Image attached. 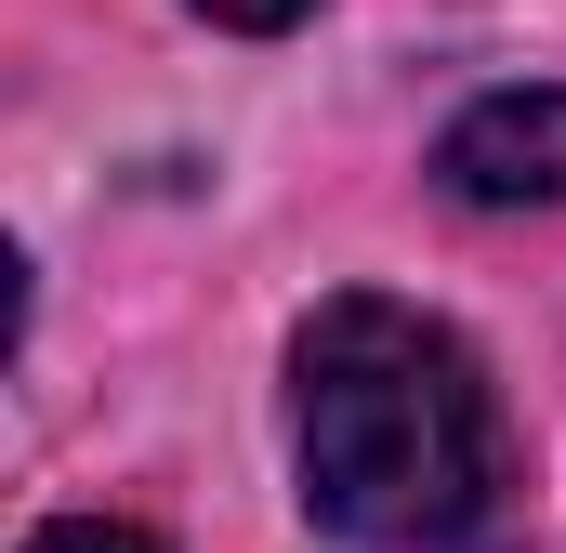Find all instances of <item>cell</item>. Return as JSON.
I'll use <instances>...</instances> for the list:
<instances>
[{"label": "cell", "mask_w": 566, "mask_h": 553, "mask_svg": "<svg viewBox=\"0 0 566 553\" xmlns=\"http://www.w3.org/2000/svg\"><path fill=\"white\" fill-rule=\"evenodd\" d=\"M290 448L303 514L369 553H461L501 514V409L422 303L343 290L290 343Z\"/></svg>", "instance_id": "1"}, {"label": "cell", "mask_w": 566, "mask_h": 553, "mask_svg": "<svg viewBox=\"0 0 566 553\" xmlns=\"http://www.w3.org/2000/svg\"><path fill=\"white\" fill-rule=\"evenodd\" d=\"M434 185L474 198V211H527V198H566V93H488L461 106L448 145H434Z\"/></svg>", "instance_id": "2"}, {"label": "cell", "mask_w": 566, "mask_h": 553, "mask_svg": "<svg viewBox=\"0 0 566 553\" xmlns=\"http://www.w3.org/2000/svg\"><path fill=\"white\" fill-rule=\"evenodd\" d=\"M27 553H158L145 528H119V514H66V528H40Z\"/></svg>", "instance_id": "3"}, {"label": "cell", "mask_w": 566, "mask_h": 553, "mask_svg": "<svg viewBox=\"0 0 566 553\" xmlns=\"http://www.w3.org/2000/svg\"><path fill=\"white\" fill-rule=\"evenodd\" d=\"M198 13H211V27H251V40H264V27H290V13H316V0H198Z\"/></svg>", "instance_id": "4"}]
</instances>
